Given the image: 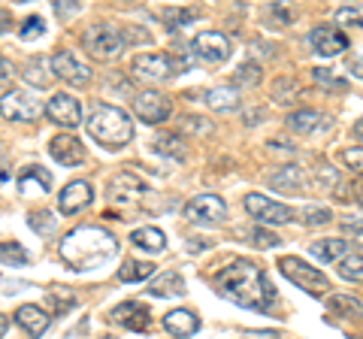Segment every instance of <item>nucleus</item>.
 <instances>
[{"instance_id":"obj_1","label":"nucleus","mask_w":363,"mask_h":339,"mask_svg":"<svg viewBox=\"0 0 363 339\" xmlns=\"http://www.w3.org/2000/svg\"><path fill=\"white\" fill-rule=\"evenodd\" d=\"M215 291L227 297L230 303L242 309H267L276 294H272V285L267 282V276L260 273V267H255L252 261H230L227 267H221L218 273L212 276Z\"/></svg>"},{"instance_id":"obj_2","label":"nucleus","mask_w":363,"mask_h":339,"mask_svg":"<svg viewBox=\"0 0 363 339\" xmlns=\"http://www.w3.org/2000/svg\"><path fill=\"white\" fill-rule=\"evenodd\" d=\"M118 252L116 236L104 228H76L61 240V261L73 269H94Z\"/></svg>"},{"instance_id":"obj_3","label":"nucleus","mask_w":363,"mask_h":339,"mask_svg":"<svg viewBox=\"0 0 363 339\" xmlns=\"http://www.w3.org/2000/svg\"><path fill=\"white\" fill-rule=\"evenodd\" d=\"M88 133L106 149H121L133 140V121L118 106H97L88 116Z\"/></svg>"},{"instance_id":"obj_4","label":"nucleus","mask_w":363,"mask_h":339,"mask_svg":"<svg viewBox=\"0 0 363 339\" xmlns=\"http://www.w3.org/2000/svg\"><path fill=\"white\" fill-rule=\"evenodd\" d=\"M82 43H85V52H88L94 61H109V58H116V55L121 52L124 37L118 33V28L97 21V25H91V28L85 30Z\"/></svg>"},{"instance_id":"obj_5","label":"nucleus","mask_w":363,"mask_h":339,"mask_svg":"<svg viewBox=\"0 0 363 339\" xmlns=\"http://www.w3.org/2000/svg\"><path fill=\"white\" fill-rule=\"evenodd\" d=\"M242 206H245V212H248V216H252L255 221L269 224V228H276V224H288V221L294 218V209H291V206L269 200V197H264V194H257V191L245 194Z\"/></svg>"},{"instance_id":"obj_6","label":"nucleus","mask_w":363,"mask_h":339,"mask_svg":"<svg viewBox=\"0 0 363 339\" xmlns=\"http://www.w3.org/2000/svg\"><path fill=\"white\" fill-rule=\"evenodd\" d=\"M182 212H185V218L191 224H209V228H215V224H221L227 218V203L218 194H197L185 203Z\"/></svg>"},{"instance_id":"obj_7","label":"nucleus","mask_w":363,"mask_h":339,"mask_svg":"<svg viewBox=\"0 0 363 339\" xmlns=\"http://www.w3.org/2000/svg\"><path fill=\"white\" fill-rule=\"evenodd\" d=\"M130 73H133V79H140V82H164V79H173L176 64L169 55L145 52V55H136L133 58Z\"/></svg>"},{"instance_id":"obj_8","label":"nucleus","mask_w":363,"mask_h":339,"mask_svg":"<svg viewBox=\"0 0 363 339\" xmlns=\"http://www.w3.org/2000/svg\"><path fill=\"white\" fill-rule=\"evenodd\" d=\"M191 49H194V58L200 64H209V67H215V64H221V61L230 58V40H227L224 33H218V30H203V33H197L194 43H191Z\"/></svg>"},{"instance_id":"obj_9","label":"nucleus","mask_w":363,"mask_h":339,"mask_svg":"<svg viewBox=\"0 0 363 339\" xmlns=\"http://www.w3.org/2000/svg\"><path fill=\"white\" fill-rule=\"evenodd\" d=\"M279 269L294 282V285H300L306 291H327V288H330V282H327V276L321 273V269L309 267L306 261H300V257H291V255L281 257Z\"/></svg>"},{"instance_id":"obj_10","label":"nucleus","mask_w":363,"mask_h":339,"mask_svg":"<svg viewBox=\"0 0 363 339\" xmlns=\"http://www.w3.org/2000/svg\"><path fill=\"white\" fill-rule=\"evenodd\" d=\"M0 109H4L6 121H37L45 112V106L33 94H28V91H9V94H4V104H0Z\"/></svg>"},{"instance_id":"obj_11","label":"nucleus","mask_w":363,"mask_h":339,"mask_svg":"<svg viewBox=\"0 0 363 339\" xmlns=\"http://www.w3.org/2000/svg\"><path fill=\"white\" fill-rule=\"evenodd\" d=\"M52 70L58 79H64L67 85H88V79H91V67L79 58L76 52H55L52 55Z\"/></svg>"},{"instance_id":"obj_12","label":"nucleus","mask_w":363,"mask_h":339,"mask_svg":"<svg viewBox=\"0 0 363 339\" xmlns=\"http://www.w3.org/2000/svg\"><path fill=\"white\" fill-rule=\"evenodd\" d=\"M133 116L145 124H161L169 118V100L157 91H140L133 97Z\"/></svg>"},{"instance_id":"obj_13","label":"nucleus","mask_w":363,"mask_h":339,"mask_svg":"<svg viewBox=\"0 0 363 339\" xmlns=\"http://www.w3.org/2000/svg\"><path fill=\"white\" fill-rule=\"evenodd\" d=\"M45 116L55 124H61V128H79V124H82V106H79V100L70 94H55L49 104H45Z\"/></svg>"},{"instance_id":"obj_14","label":"nucleus","mask_w":363,"mask_h":339,"mask_svg":"<svg viewBox=\"0 0 363 339\" xmlns=\"http://www.w3.org/2000/svg\"><path fill=\"white\" fill-rule=\"evenodd\" d=\"M145 191H149V185H145L136 173H130V170H121V173L109 182V197H112V203H118V206L121 203H133L140 194H145Z\"/></svg>"},{"instance_id":"obj_15","label":"nucleus","mask_w":363,"mask_h":339,"mask_svg":"<svg viewBox=\"0 0 363 339\" xmlns=\"http://www.w3.org/2000/svg\"><path fill=\"white\" fill-rule=\"evenodd\" d=\"M109 318L116 321V324H121V327H128V330H149L152 312L145 309L143 303L128 300V303H118V306L109 312Z\"/></svg>"},{"instance_id":"obj_16","label":"nucleus","mask_w":363,"mask_h":339,"mask_svg":"<svg viewBox=\"0 0 363 339\" xmlns=\"http://www.w3.org/2000/svg\"><path fill=\"white\" fill-rule=\"evenodd\" d=\"M312 49L324 58H336V55L348 52V37L339 28H315L312 30Z\"/></svg>"},{"instance_id":"obj_17","label":"nucleus","mask_w":363,"mask_h":339,"mask_svg":"<svg viewBox=\"0 0 363 339\" xmlns=\"http://www.w3.org/2000/svg\"><path fill=\"white\" fill-rule=\"evenodd\" d=\"M49 152H52L55 161L64 164V167H79L85 161V145L76 137H70V133H58V137L49 143Z\"/></svg>"},{"instance_id":"obj_18","label":"nucleus","mask_w":363,"mask_h":339,"mask_svg":"<svg viewBox=\"0 0 363 339\" xmlns=\"http://www.w3.org/2000/svg\"><path fill=\"white\" fill-rule=\"evenodd\" d=\"M91 200H94V191H91L88 182H82V179H79V182L64 185L61 197H58V206H61L64 216H76V212H79V209H85Z\"/></svg>"},{"instance_id":"obj_19","label":"nucleus","mask_w":363,"mask_h":339,"mask_svg":"<svg viewBox=\"0 0 363 339\" xmlns=\"http://www.w3.org/2000/svg\"><path fill=\"white\" fill-rule=\"evenodd\" d=\"M285 124L294 133L309 137V133H318V130H330L333 121L327 116H321V112H315V109H297V112H291V116L285 118Z\"/></svg>"},{"instance_id":"obj_20","label":"nucleus","mask_w":363,"mask_h":339,"mask_svg":"<svg viewBox=\"0 0 363 339\" xmlns=\"http://www.w3.org/2000/svg\"><path fill=\"white\" fill-rule=\"evenodd\" d=\"M52 188V173L45 167H28L18 176V194L21 197H43Z\"/></svg>"},{"instance_id":"obj_21","label":"nucleus","mask_w":363,"mask_h":339,"mask_svg":"<svg viewBox=\"0 0 363 339\" xmlns=\"http://www.w3.org/2000/svg\"><path fill=\"white\" fill-rule=\"evenodd\" d=\"M306 170L303 167H297V164H288V167H279L276 173L269 176V185L272 188H279L281 194H297V191H303L306 188Z\"/></svg>"},{"instance_id":"obj_22","label":"nucleus","mask_w":363,"mask_h":339,"mask_svg":"<svg viewBox=\"0 0 363 339\" xmlns=\"http://www.w3.org/2000/svg\"><path fill=\"white\" fill-rule=\"evenodd\" d=\"M16 321L28 336L37 339L45 333V327H49V315H45L40 306H33V303H25V306L16 309Z\"/></svg>"},{"instance_id":"obj_23","label":"nucleus","mask_w":363,"mask_h":339,"mask_svg":"<svg viewBox=\"0 0 363 339\" xmlns=\"http://www.w3.org/2000/svg\"><path fill=\"white\" fill-rule=\"evenodd\" d=\"M164 327L173 336H194L197 330H200V318L191 309H173V312H167L164 315Z\"/></svg>"},{"instance_id":"obj_24","label":"nucleus","mask_w":363,"mask_h":339,"mask_svg":"<svg viewBox=\"0 0 363 339\" xmlns=\"http://www.w3.org/2000/svg\"><path fill=\"white\" fill-rule=\"evenodd\" d=\"M149 294L152 297H179V294H185V279L176 269H164V273H157V279H152Z\"/></svg>"},{"instance_id":"obj_25","label":"nucleus","mask_w":363,"mask_h":339,"mask_svg":"<svg viewBox=\"0 0 363 339\" xmlns=\"http://www.w3.org/2000/svg\"><path fill=\"white\" fill-rule=\"evenodd\" d=\"M203 100H206V106L215 109V112H233V109H240V91L230 88V85L209 88V91L203 94Z\"/></svg>"},{"instance_id":"obj_26","label":"nucleus","mask_w":363,"mask_h":339,"mask_svg":"<svg viewBox=\"0 0 363 339\" xmlns=\"http://www.w3.org/2000/svg\"><path fill=\"white\" fill-rule=\"evenodd\" d=\"M309 252L318 257V261L333 264V261H345L348 252H351V245L345 240H318V243L309 245Z\"/></svg>"},{"instance_id":"obj_27","label":"nucleus","mask_w":363,"mask_h":339,"mask_svg":"<svg viewBox=\"0 0 363 339\" xmlns=\"http://www.w3.org/2000/svg\"><path fill=\"white\" fill-rule=\"evenodd\" d=\"M327 309H330L336 318H363V303L354 300L351 294H330V297H327Z\"/></svg>"},{"instance_id":"obj_28","label":"nucleus","mask_w":363,"mask_h":339,"mask_svg":"<svg viewBox=\"0 0 363 339\" xmlns=\"http://www.w3.org/2000/svg\"><path fill=\"white\" fill-rule=\"evenodd\" d=\"M130 243L136 248H143V252L157 255V252H164L167 248V236H164V230H157V228H140V230L130 233Z\"/></svg>"},{"instance_id":"obj_29","label":"nucleus","mask_w":363,"mask_h":339,"mask_svg":"<svg viewBox=\"0 0 363 339\" xmlns=\"http://www.w3.org/2000/svg\"><path fill=\"white\" fill-rule=\"evenodd\" d=\"M25 79H28L30 85H37V88H49V85H52V79H55L52 61H43V58L28 61V67H25Z\"/></svg>"},{"instance_id":"obj_30","label":"nucleus","mask_w":363,"mask_h":339,"mask_svg":"<svg viewBox=\"0 0 363 339\" xmlns=\"http://www.w3.org/2000/svg\"><path fill=\"white\" fill-rule=\"evenodd\" d=\"M155 264H149V261H133V257H130V261H124L121 264V269H118V279L121 282H128V285H130V282H145V279H152L155 276Z\"/></svg>"},{"instance_id":"obj_31","label":"nucleus","mask_w":363,"mask_h":339,"mask_svg":"<svg viewBox=\"0 0 363 339\" xmlns=\"http://www.w3.org/2000/svg\"><path fill=\"white\" fill-rule=\"evenodd\" d=\"M152 149H155L157 155L176 157V161H182V157H185V143H182L176 133H157V137L152 140Z\"/></svg>"},{"instance_id":"obj_32","label":"nucleus","mask_w":363,"mask_h":339,"mask_svg":"<svg viewBox=\"0 0 363 339\" xmlns=\"http://www.w3.org/2000/svg\"><path fill=\"white\" fill-rule=\"evenodd\" d=\"M339 276L348 282H363V255H348L345 261H339Z\"/></svg>"},{"instance_id":"obj_33","label":"nucleus","mask_w":363,"mask_h":339,"mask_svg":"<svg viewBox=\"0 0 363 339\" xmlns=\"http://www.w3.org/2000/svg\"><path fill=\"white\" fill-rule=\"evenodd\" d=\"M260 82V67L255 61H245L240 70L233 73V88H242V85H257Z\"/></svg>"},{"instance_id":"obj_34","label":"nucleus","mask_w":363,"mask_h":339,"mask_svg":"<svg viewBox=\"0 0 363 339\" xmlns=\"http://www.w3.org/2000/svg\"><path fill=\"white\" fill-rule=\"evenodd\" d=\"M336 21L339 25H345V28H360L363 30V4L336 9Z\"/></svg>"},{"instance_id":"obj_35","label":"nucleus","mask_w":363,"mask_h":339,"mask_svg":"<svg viewBox=\"0 0 363 339\" xmlns=\"http://www.w3.org/2000/svg\"><path fill=\"white\" fill-rule=\"evenodd\" d=\"M236 236H248L257 248H272L279 245V236L272 230H264V228H252V230H236Z\"/></svg>"},{"instance_id":"obj_36","label":"nucleus","mask_w":363,"mask_h":339,"mask_svg":"<svg viewBox=\"0 0 363 339\" xmlns=\"http://www.w3.org/2000/svg\"><path fill=\"white\" fill-rule=\"evenodd\" d=\"M300 218H303V224H309V228H318V224L330 221V209H327V206H303Z\"/></svg>"},{"instance_id":"obj_37","label":"nucleus","mask_w":363,"mask_h":339,"mask_svg":"<svg viewBox=\"0 0 363 339\" xmlns=\"http://www.w3.org/2000/svg\"><path fill=\"white\" fill-rule=\"evenodd\" d=\"M30 228L37 233H43V236H52L55 230H58V221H55L52 212H33V216H30Z\"/></svg>"},{"instance_id":"obj_38","label":"nucleus","mask_w":363,"mask_h":339,"mask_svg":"<svg viewBox=\"0 0 363 339\" xmlns=\"http://www.w3.org/2000/svg\"><path fill=\"white\" fill-rule=\"evenodd\" d=\"M0 257H4V264H28L30 255L21 248V243H4V248H0Z\"/></svg>"},{"instance_id":"obj_39","label":"nucleus","mask_w":363,"mask_h":339,"mask_svg":"<svg viewBox=\"0 0 363 339\" xmlns=\"http://www.w3.org/2000/svg\"><path fill=\"white\" fill-rule=\"evenodd\" d=\"M300 85L291 82V79H279L276 85H272V97H276V104H291L294 97H297Z\"/></svg>"},{"instance_id":"obj_40","label":"nucleus","mask_w":363,"mask_h":339,"mask_svg":"<svg viewBox=\"0 0 363 339\" xmlns=\"http://www.w3.org/2000/svg\"><path fill=\"white\" fill-rule=\"evenodd\" d=\"M200 13H197V9H167V13H164V21H167V28H182V25H185V21H191V18H197Z\"/></svg>"},{"instance_id":"obj_41","label":"nucleus","mask_w":363,"mask_h":339,"mask_svg":"<svg viewBox=\"0 0 363 339\" xmlns=\"http://www.w3.org/2000/svg\"><path fill=\"white\" fill-rule=\"evenodd\" d=\"M312 79H315V85H321V88H345V79H339L336 73L324 70V67H315Z\"/></svg>"},{"instance_id":"obj_42","label":"nucleus","mask_w":363,"mask_h":339,"mask_svg":"<svg viewBox=\"0 0 363 339\" xmlns=\"http://www.w3.org/2000/svg\"><path fill=\"white\" fill-rule=\"evenodd\" d=\"M43 30H45V21H43L40 16H30V18L25 21V28L18 30V37H21V40H33V37H43Z\"/></svg>"},{"instance_id":"obj_43","label":"nucleus","mask_w":363,"mask_h":339,"mask_svg":"<svg viewBox=\"0 0 363 339\" xmlns=\"http://www.w3.org/2000/svg\"><path fill=\"white\" fill-rule=\"evenodd\" d=\"M342 161L351 167V173L363 176V149H342Z\"/></svg>"},{"instance_id":"obj_44","label":"nucleus","mask_w":363,"mask_h":339,"mask_svg":"<svg viewBox=\"0 0 363 339\" xmlns=\"http://www.w3.org/2000/svg\"><path fill=\"white\" fill-rule=\"evenodd\" d=\"M348 70L354 73L357 79H363V49H357V52L348 58Z\"/></svg>"},{"instance_id":"obj_45","label":"nucleus","mask_w":363,"mask_h":339,"mask_svg":"<svg viewBox=\"0 0 363 339\" xmlns=\"http://www.w3.org/2000/svg\"><path fill=\"white\" fill-rule=\"evenodd\" d=\"M245 339H279L276 330H255V333H245Z\"/></svg>"},{"instance_id":"obj_46","label":"nucleus","mask_w":363,"mask_h":339,"mask_svg":"<svg viewBox=\"0 0 363 339\" xmlns=\"http://www.w3.org/2000/svg\"><path fill=\"white\" fill-rule=\"evenodd\" d=\"M354 200H357V203H363V176L354 182Z\"/></svg>"},{"instance_id":"obj_47","label":"nucleus","mask_w":363,"mask_h":339,"mask_svg":"<svg viewBox=\"0 0 363 339\" xmlns=\"http://www.w3.org/2000/svg\"><path fill=\"white\" fill-rule=\"evenodd\" d=\"M4 94H9V61H4Z\"/></svg>"},{"instance_id":"obj_48","label":"nucleus","mask_w":363,"mask_h":339,"mask_svg":"<svg viewBox=\"0 0 363 339\" xmlns=\"http://www.w3.org/2000/svg\"><path fill=\"white\" fill-rule=\"evenodd\" d=\"M354 137H357V140L363 143V118H360V121L354 124Z\"/></svg>"},{"instance_id":"obj_49","label":"nucleus","mask_w":363,"mask_h":339,"mask_svg":"<svg viewBox=\"0 0 363 339\" xmlns=\"http://www.w3.org/2000/svg\"><path fill=\"white\" fill-rule=\"evenodd\" d=\"M106 339H109V336H106Z\"/></svg>"}]
</instances>
